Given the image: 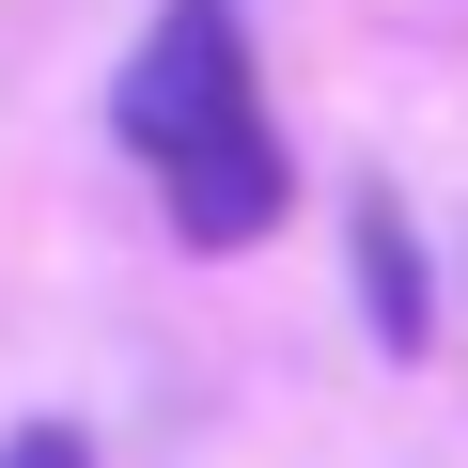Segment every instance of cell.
Returning <instances> with one entry per match:
<instances>
[{
	"label": "cell",
	"mask_w": 468,
	"mask_h": 468,
	"mask_svg": "<svg viewBox=\"0 0 468 468\" xmlns=\"http://www.w3.org/2000/svg\"><path fill=\"white\" fill-rule=\"evenodd\" d=\"M156 187H172V234H187V250H250V234H282V203H297V156L266 125H234V141L172 156Z\"/></svg>",
	"instance_id": "cell-2"
},
{
	"label": "cell",
	"mask_w": 468,
	"mask_h": 468,
	"mask_svg": "<svg viewBox=\"0 0 468 468\" xmlns=\"http://www.w3.org/2000/svg\"><path fill=\"white\" fill-rule=\"evenodd\" d=\"M0 468H94V437H79V421H16V437H0Z\"/></svg>",
	"instance_id": "cell-4"
},
{
	"label": "cell",
	"mask_w": 468,
	"mask_h": 468,
	"mask_svg": "<svg viewBox=\"0 0 468 468\" xmlns=\"http://www.w3.org/2000/svg\"><path fill=\"white\" fill-rule=\"evenodd\" d=\"M110 125H125V156H203V141H234V125H266L250 110V16L234 0H156V32L125 48V79H110Z\"/></svg>",
	"instance_id": "cell-1"
},
{
	"label": "cell",
	"mask_w": 468,
	"mask_h": 468,
	"mask_svg": "<svg viewBox=\"0 0 468 468\" xmlns=\"http://www.w3.org/2000/svg\"><path fill=\"white\" fill-rule=\"evenodd\" d=\"M344 266H359V328H375L390 359H437V266H421V218H406L390 187L344 203Z\"/></svg>",
	"instance_id": "cell-3"
}]
</instances>
